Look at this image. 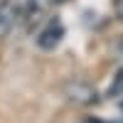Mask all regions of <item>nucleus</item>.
Masks as SVG:
<instances>
[{"instance_id":"f257e3e1","label":"nucleus","mask_w":123,"mask_h":123,"mask_svg":"<svg viewBox=\"0 0 123 123\" xmlns=\"http://www.w3.org/2000/svg\"><path fill=\"white\" fill-rule=\"evenodd\" d=\"M62 37H64V25L59 20H49L47 27L37 35V47L39 49H54L62 42Z\"/></svg>"},{"instance_id":"f03ea898","label":"nucleus","mask_w":123,"mask_h":123,"mask_svg":"<svg viewBox=\"0 0 123 123\" xmlns=\"http://www.w3.org/2000/svg\"><path fill=\"white\" fill-rule=\"evenodd\" d=\"M17 17H20V7L15 0H0V37L10 35Z\"/></svg>"},{"instance_id":"7ed1b4c3","label":"nucleus","mask_w":123,"mask_h":123,"mask_svg":"<svg viewBox=\"0 0 123 123\" xmlns=\"http://www.w3.org/2000/svg\"><path fill=\"white\" fill-rule=\"evenodd\" d=\"M121 94H123V69L113 76V81L108 86V96H121Z\"/></svg>"},{"instance_id":"20e7f679","label":"nucleus","mask_w":123,"mask_h":123,"mask_svg":"<svg viewBox=\"0 0 123 123\" xmlns=\"http://www.w3.org/2000/svg\"><path fill=\"white\" fill-rule=\"evenodd\" d=\"M113 7H116V15L123 20V0H113Z\"/></svg>"},{"instance_id":"39448f33","label":"nucleus","mask_w":123,"mask_h":123,"mask_svg":"<svg viewBox=\"0 0 123 123\" xmlns=\"http://www.w3.org/2000/svg\"><path fill=\"white\" fill-rule=\"evenodd\" d=\"M86 123H101V121H86Z\"/></svg>"}]
</instances>
